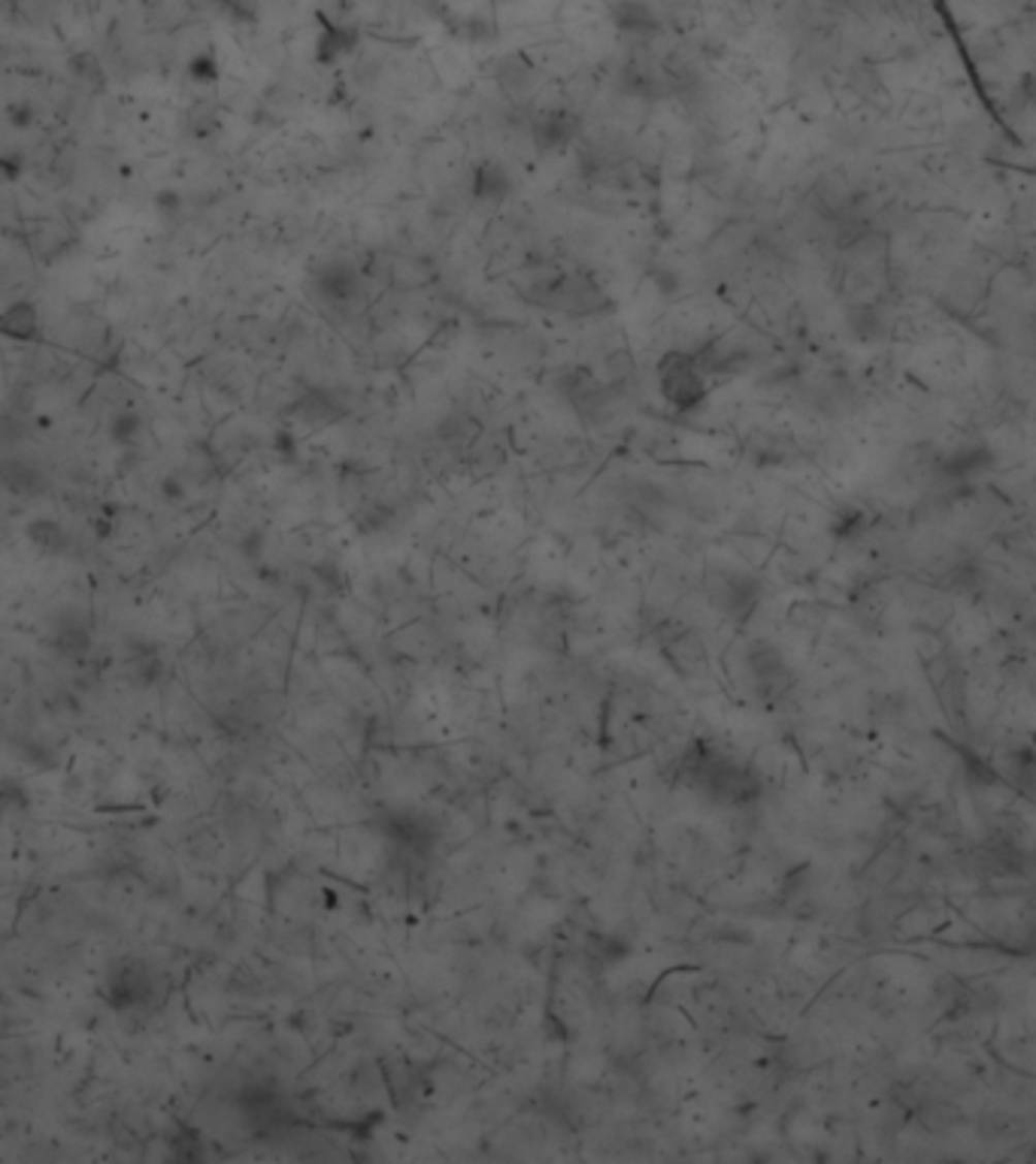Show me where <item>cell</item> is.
<instances>
[{"mask_svg": "<svg viewBox=\"0 0 1036 1164\" xmlns=\"http://www.w3.org/2000/svg\"><path fill=\"white\" fill-rule=\"evenodd\" d=\"M143 428H146V421H143V416H139L136 410H119V413L109 419V437H113L116 446L131 449V446L139 443Z\"/></svg>", "mask_w": 1036, "mask_h": 1164, "instance_id": "cell-12", "label": "cell"}, {"mask_svg": "<svg viewBox=\"0 0 1036 1164\" xmlns=\"http://www.w3.org/2000/svg\"><path fill=\"white\" fill-rule=\"evenodd\" d=\"M297 416L310 424H331L346 416V407L327 388H307L297 401Z\"/></svg>", "mask_w": 1036, "mask_h": 1164, "instance_id": "cell-10", "label": "cell"}, {"mask_svg": "<svg viewBox=\"0 0 1036 1164\" xmlns=\"http://www.w3.org/2000/svg\"><path fill=\"white\" fill-rule=\"evenodd\" d=\"M1012 774L1022 792L1036 794V752L1034 749H1018L1012 755Z\"/></svg>", "mask_w": 1036, "mask_h": 1164, "instance_id": "cell-13", "label": "cell"}, {"mask_svg": "<svg viewBox=\"0 0 1036 1164\" xmlns=\"http://www.w3.org/2000/svg\"><path fill=\"white\" fill-rule=\"evenodd\" d=\"M31 122H34V113H31L28 103H15V106L9 109V125H12V128H31Z\"/></svg>", "mask_w": 1036, "mask_h": 1164, "instance_id": "cell-17", "label": "cell"}, {"mask_svg": "<svg viewBox=\"0 0 1036 1164\" xmlns=\"http://www.w3.org/2000/svg\"><path fill=\"white\" fill-rule=\"evenodd\" d=\"M188 73H191V80H197V83H216V80H219V64H216L213 55H197V58L188 64Z\"/></svg>", "mask_w": 1036, "mask_h": 1164, "instance_id": "cell-16", "label": "cell"}, {"mask_svg": "<svg viewBox=\"0 0 1036 1164\" xmlns=\"http://www.w3.org/2000/svg\"><path fill=\"white\" fill-rule=\"evenodd\" d=\"M613 19H616V28H619V31L636 34V37H649V34H658V31H661L658 15H655L642 0H619L616 9H613Z\"/></svg>", "mask_w": 1036, "mask_h": 1164, "instance_id": "cell-8", "label": "cell"}, {"mask_svg": "<svg viewBox=\"0 0 1036 1164\" xmlns=\"http://www.w3.org/2000/svg\"><path fill=\"white\" fill-rule=\"evenodd\" d=\"M470 191L476 200H503L512 191V177L506 174L503 164L497 161H482L470 174Z\"/></svg>", "mask_w": 1036, "mask_h": 1164, "instance_id": "cell-7", "label": "cell"}, {"mask_svg": "<svg viewBox=\"0 0 1036 1164\" xmlns=\"http://www.w3.org/2000/svg\"><path fill=\"white\" fill-rule=\"evenodd\" d=\"M576 134H579V119L567 109H548V113H540L534 122V143L540 152H558L576 140Z\"/></svg>", "mask_w": 1036, "mask_h": 1164, "instance_id": "cell-3", "label": "cell"}, {"mask_svg": "<svg viewBox=\"0 0 1036 1164\" xmlns=\"http://www.w3.org/2000/svg\"><path fill=\"white\" fill-rule=\"evenodd\" d=\"M318 291L331 301H349L360 291V277L352 264H324L318 271Z\"/></svg>", "mask_w": 1036, "mask_h": 1164, "instance_id": "cell-9", "label": "cell"}, {"mask_svg": "<svg viewBox=\"0 0 1036 1164\" xmlns=\"http://www.w3.org/2000/svg\"><path fill=\"white\" fill-rule=\"evenodd\" d=\"M658 388L664 401L679 410L691 413L710 398V382L707 373L697 368L691 352H667L658 365Z\"/></svg>", "mask_w": 1036, "mask_h": 1164, "instance_id": "cell-1", "label": "cell"}, {"mask_svg": "<svg viewBox=\"0 0 1036 1164\" xmlns=\"http://www.w3.org/2000/svg\"><path fill=\"white\" fill-rule=\"evenodd\" d=\"M321 22V31H318L316 40V58L321 64H334L346 55H352L358 49V31L352 25H340V22H331L327 15H318Z\"/></svg>", "mask_w": 1036, "mask_h": 1164, "instance_id": "cell-4", "label": "cell"}, {"mask_svg": "<svg viewBox=\"0 0 1036 1164\" xmlns=\"http://www.w3.org/2000/svg\"><path fill=\"white\" fill-rule=\"evenodd\" d=\"M25 534L45 556H61L70 546V534L55 518H31L28 528H25Z\"/></svg>", "mask_w": 1036, "mask_h": 1164, "instance_id": "cell-11", "label": "cell"}, {"mask_svg": "<svg viewBox=\"0 0 1036 1164\" xmlns=\"http://www.w3.org/2000/svg\"><path fill=\"white\" fill-rule=\"evenodd\" d=\"M0 485L15 498H37L49 492V476L34 459L9 452L0 459Z\"/></svg>", "mask_w": 1036, "mask_h": 1164, "instance_id": "cell-2", "label": "cell"}, {"mask_svg": "<svg viewBox=\"0 0 1036 1164\" xmlns=\"http://www.w3.org/2000/svg\"><path fill=\"white\" fill-rule=\"evenodd\" d=\"M0 334L19 343H34L43 334L40 313L31 301H15L0 313Z\"/></svg>", "mask_w": 1036, "mask_h": 1164, "instance_id": "cell-5", "label": "cell"}, {"mask_svg": "<svg viewBox=\"0 0 1036 1164\" xmlns=\"http://www.w3.org/2000/svg\"><path fill=\"white\" fill-rule=\"evenodd\" d=\"M25 434H28V428H25V421L19 419V416L0 413V452L3 455L15 452L25 443Z\"/></svg>", "mask_w": 1036, "mask_h": 1164, "instance_id": "cell-14", "label": "cell"}, {"mask_svg": "<svg viewBox=\"0 0 1036 1164\" xmlns=\"http://www.w3.org/2000/svg\"><path fill=\"white\" fill-rule=\"evenodd\" d=\"M994 465V452L982 443H973V446H961L954 449L951 455H946L940 462V473H946L948 479L954 482H964V479H973L979 473H985Z\"/></svg>", "mask_w": 1036, "mask_h": 1164, "instance_id": "cell-6", "label": "cell"}, {"mask_svg": "<svg viewBox=\"0 0 1036 1164\" xmlns=\"http://www.w3.org/2000/svg\"><path fill=\"white\" fill-rule=\"evenodd\" d=\"M961 755H964V767H967V777H970V780H976V783H982V786H994V783H997L994 767H988L976 752L964 749Z\"/></svg>", "mask_w": 1036, "mask_h": 1164, "instance_id": "cell-15", "label": "cell"}]
</instances>
